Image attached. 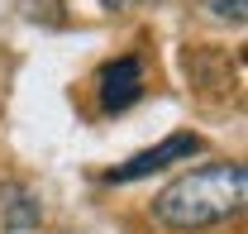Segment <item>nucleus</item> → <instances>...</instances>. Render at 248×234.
<instances>
[{
	"instance_id": "obj_5",
	"label": "nucleus",
	"mask_w": 248,
	"mask_h": 234,
	"mask_svg": "<svg viewBox=\"0 0 248 234\" xmlns=\"http://www.w3.org/2000/svg\"><path fill=\"white\" fill-rule=\"evenodd\" d=\"M15 10L29 19V24H43V29H58L62 19V0H15Z\"/></svg>"
},
{
	"instance_id": "obj_1",
	"label": "nucleus",
	"mask_w": 248,
	"mask_h": 234,
	"mask_svg": "<svg viewBox=\"0 0 248 234\" xmlns=\"http://www.w3.org/2000/svg\"><path fill=\"white\" fill-rule=\"evenodd\" d=\"M248 201V172L244 163L224 158V163H201L182 172L177 182H167L153 196V220L167 225V230H210V225H224L234 220Z\"/></svg>"
},
{
	"instance_id": "obj_7",
	"label": "nucleus",
	"mask_w": 248,
	"mask_h": 234,
	"mask_svg": "<svg viewBox=\"0 0 248 234\" xmlns=\"http://www.w3.org/2000/svg\"><path fill=\"white\" fill-rule=\"evenodd\" d=\"M129 5H139V0H100V10H110V15H120V10H129Z\"/></svg>"
},
{
	"instance_id": "obj_6",
	"label": "nucleus",
	"mask_w": 248,
	"mask_h": 234,
	"mask_svg": "<svg viewBox=\"0 0 248 234\" xmlns=\"http://www.w3.org/2000/svg\"><path fill=\"white\" fill-rule=\"evenodd\" d=\"M205 10L224 24H244V0H205Z\"/></svg>"
},
{
	"instance_id": "obj_2",
	"label": "nucleus",
	"mask_w": 248,
	"mask_h": 234,
	"mask_svg": "<svg viewBox=\"0 0 248 234\" xmlns=\"http://www.w3.org/2000/svg\"><path fill=\"white\" fill-rule=\"evenodd\" d=\"M191 153H201V134L182 129V134H167L157 148H143V153H134L129 163L110 167L105 182H110V186H124V182H139V177H148V172H162V167H172V163H186Z\"/></svg>"
},
{
	"instance_id": "obj_4",
	"label": "nucleus",
	"mask_w": 248,
	"mask_h": 234,
	"mask_svg": "<svg viewBox=\"0 0 248 234\" xmlns=\"http://www.w3.org/2000/svg\"><path fill=\"white\" fill-rule=\"evenodd\" d=\"M0 225L10 234H24V230H38L43 225V205L24 182H5L0 186Z\"/></svg>"
},
{
	"instance_id": "obj_3",
	"label": "nucleus",
	"mask_w": 248,
	"mask_h": 234,
	"mask_svg": "<svg viewBox=\"0 0 248 234\" xmlns=\"http://www.w3.org/2000/svg\"><path fill=\"white\" fill-rule=\"evenodd\" d=\"M143 96V62L139 58H115L95 72V100L105 115H124Z\"/></svg>"
}]
</instances>
